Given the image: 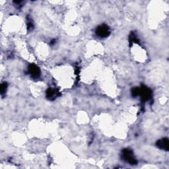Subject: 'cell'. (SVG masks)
I'll list each match as a JSON object with an SVG mask.
<instances>
[{
  "instance_id": "3",
  "label": "cell",
  "mask_w": 169,
  "mask_h": 169,
  "mask_svg": "<svg viewBox=\"0 0 169 169\" xmlns=\"http://www.w3.org/2000/svg\"><path fill=\"white\" fill-rule=\"evenodd\" d=\"M140 96H141L142 102L145 103L146 101H148L151 99L153 93L151 89L146 87L145 85H141V87H140Z\"/></svg>"
},
{
  "instance_id": "7",
  "label": "cell",
  "mask_w": 169,
  "mask_h": 169,
  "mask_svg": "<svg viewBox=\"0 0 169 169\" xmlns=\"http://www.w3.org/2000/svg\"><path fill=\"white\" fill-rule=\"evenodd\" d=\"M129 42H130V46L134 43L140 44V40L138 39L137 35L134 32H131L130 33V35L129 36Z\"/></svg>"
},
{
  "instance_id": "11",
  "label": "cell",
  "mask_w": 169,
  "mask_h": 169,
  "mask_svg": "<svg viewBox=\"0 0 169 169\" xmlns=\"http://www.w3.org/2000/svg\"><path fill=\"white\" fill-rule=\"evenodd\" d=\"M13 3H15V5L17 8H21L22 7V3H23L22 1H14Z\"/></svg>"
},
{
  "instance_id": "10",
  "label": "cell",
  "mask_w": 169,
  "mask_h": 169,
  "mask_svg": "<svg viewBox=\"0 0 169 169\" xmlns=\"http://www.w3.org/2000/svg\"><path fill=\"white\" fill-rule=\"evenodd\" d=\"M140 87H134L133 89H131V96L134 98H136V97L140 96Z\"/></svg>"
},
{
  "instance_id": "1",
  "label": "cell",
  "mask_w": 169,
  "mask_h": 169,
  "mask_svg": "<svg viewBox=\"0 0 169 169\" xmlns=\"http://www.w3.org/2000/svg\"><path fill=\"white\" fill-rule=\"evenodd\" d=\"M122 158L123 161L131 165H136L138 163L136 157H135L133 151L130 149L126 148L122 150Z\"/></svg>"
},
{
  "instance_id": "12",
  "label": "cell",
  "mask_w": 169,
  "mask_h": 169,
  "mask_svg": "<svg viewBox=\"0 0 169 169\" xmlns=\"http://www.w3.org/2000/svg\"><path fill=\"white\" fill-rule=\"evenodd\" d=\"M56 39H53V40H52L50 41V44L51 45V46H54V45L56 44Z\"/></svg>"
},
{
  "instance_id": "4",
  "label": "cell",
  "mask_w": 169,
  "mask_h": 169,
  "mask_svg": "<svg viewBox=\"0 0 169 169\" xmlns=\"http://www.w3.org/2000/svg\"><path fill=\"white\" fill-rule=\"evenodd\" d=\"M28 73L33 79H38L40 76L41 71L39 66L31 63L28 67Z\"/></svg>"
},
{
  "instance_id": "5",
  "label": "cell",
  "mask_w": 169,
  "mask_h": 169,
  "mask_svg": "<svg viewBox=\"0 0 169 169\" xmlns=\"http://www.w3.org/2000/svg\"><path fill=\"white\" fill-rule=\"evenodd\" d=\"M46 98L50 100H54L60 95L59 90L54 88H48L46 92Z\"/></svg>"
},
{
  "instance_id": "8",
  "label": "cell",
  "mask_w": 169,
  "mask_h": 169,
  "mask_svg": "<svg viewBox=\"0 0 169 169\" xmlns=\"http://www.w3.org/2000/svg\"><path fill=\"white\" fill-rule=\"evenodd\" d=\"M27 30L28 31L31 32L34 29V24L32 21V19L30 17L29 15H27Z\"/></svg>"
},
{
  "instance_id": "6",
  "label": "cell",
  "mask_w": 169,
  "mask_h": 169,
  "mask_svg": "<svg viewBox=\"0 0 169 169\" xmlns=\"http://www.w3.org/2000/svg\"><path fill=\"white\" fill-rule=\"evenodd\" d=\"M156 146L161 149H163L168 151L169 149V141L168 138H163L161 140L157 141L156 143Z\"/></svg>"
},
{
  "instance_id": "9",
  "label": "cell",
  "mask_w": 169,
  "mask_h": 169,
  "mask_svg": "<svg viewBox=\"0 0 169 169\" xmlns=\"http://www.w3.org/2000/svg\"><path fill=\"white\" fill-rule=\"evenodd\" d=\"M7 87H8V85H7V83H6V82H3V83L1 85L0 92H1V95L2 96H4V95H5Z\"/></svg>"
},
{
  "instance_id": "2",
  "label": "cell",
  "mask_w": 169,
  "mask_h": 169,
  "mask_svg": "<svg viewBox=\"0 0 169 169\" xmlns=\"http://www.w3.org/2000/svg\"><path fill=\"white\" fill-rule=\"evenodd\" d=\"M96 35L100 38H106L110 35V29L106 24H102L97 27L95 30Z\"/></svg>"
}]
</instances>
